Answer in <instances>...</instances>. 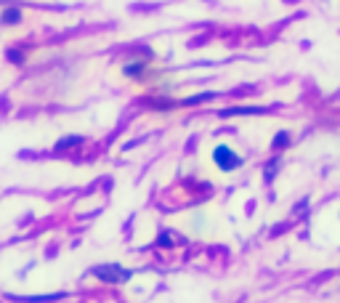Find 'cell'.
<instances>
[{"mask_svg": "<svg viewBox=\"0 0 340 303\" xmlns=\"http://www.w3.org/2000/svg\"><path fill=\"white\" fill-rule=\"evenodd\" d=\"M90 274L96 279H101V282H109V285H122V282H131L133 279V271L120 266V263H99L90 269Z\"/></svg>", "mask_w": 340, "mask_h": 303, "instance_id": "6da1fadb", "label": "cell"}, {"mask_svg": "<svg viewBox=\"0 0 340 303\" xmlns=\"http://www.w3.org/2000/svg\"><path fill=\"white\" fill-rule=\"evenodd\" d=\"M213 162H215V165L224 170V173H229V170H237V168L242 165V157L237 155V152H231L229 146L221 144V146L213 149Z\"/></svg>", "mask_w": 340, "mask_h": 303, "instance_id": "7a4b0ae2", "label": "cell"}, {"mask_svg": "<svg viewBox=\"0 0 340 303\" xmlns=\"http://www.w3.org/2000/svg\"><path fill=\"white\" fill-rule=\"evenodd\" d=\"M266 107H234V109H224L221 117H234V114H263Z\"/></svg>", "mask_w": 340, "mask_h": 303, "instance_id": "3957f363", "label": "cell"}, {"mask_svg": "<svg viewBox=\"0 0 340 303\" xmlns=\"http://www.w3.org/2000/svg\"><path fill=\"white\" fill-rule=\"evenodd\" d=\"M0 21H3V24H19V21H21V11L19 8H6L3 14H0Z\"/></svg>", "mask_w": 340, "mask_h": 303, "instance_id": "277c9868", "label": "cell"}, {"mask_svg": "<svg viewBox=\"0 0 340 303\" xmlns=\"http://www.w3.org/2000/svg\"><path fill=\"white\" fill-rule=\"evenodd\" d=\"M80 144H83V136H64L61 141L56 144V149L64 152V149H69V146H80Z\"/></svg>", "mask_w": 340, "mask_h": 303, "instance_id": "5b68a950", "label": "cell"}, {"mask_svg": "<svg viewBox=\"0 0 340 303\" xmlns=\"http://www.w3.org/2000/svg\"><path fill=\"white\" fill-rule=\"evenodd\" d=\"M144 62H131V64H125L122 67V72L128 75V77H138V75H144Z\"/></svg>", "mask_w": 340, "mask_h": 303, "instance_id": "8992f818", "label": "cell"}, {"mask_svg": "<svg viewBox=\"0 0 340 303\" xmlns=\"http://www.w3.org/2000/svg\"><path fill=\"white\" fill-rule=\"evenodd\" d=\"M279 165H282V160H279V157H274L271 162H268V165H266V181H274V176H276Z\"/></svg>", "mask_w": 340, "mask_h": 303, "instance_id": "52a82bcc", "label": "cell"}, {"mask_svg": "<svg viewBox=\"0 0 340 303\" xmlns=\"http://www.w3.org/2000/svg\"><path fill=\"white\" fill-rule=\"evenodd\" d=\"M210 99H215V93H199V96H192V99H183L181 104H183V107H192V104H199V101H210Z\"/></svg>", "mask_w": 340, "mask_h": 303, "instance_id": "ba28073f", "label": "cell"}, {"mask_svg": "<svg viewBox=\"0 0 340 303\" xmlns=\"http://www.w3.org/2000/svg\"><path fill=\"white\" fill-rule=\"evenodd\" d=\"M6 59H8V62H14V64H24V51L8 48V51H6Z\"/></svg>", "mask_w": 340, "mask_h": 303, "instance_id": "9c48e42d", "label": "cell"}, {"mask_svg": "<svg viewBox=\"0 0 340 303\" xmlns=\"http://www.w3.org/2000/svg\"><path fill=\"white\" fill-rule=\"evenodd\" d=\"M287 144H290V133H287V131L276 133V136H274V141H271V146H274V149H285Z\"/></svg>", "mask_w": 340, "mask_h": 303, "instance_id": "30bf717a", "label": "cell"}, {"mask_svg": "<svg viewBox=\"0 0 340 303\" xmlns=\"http://www.w3.org/2000/svg\"><path fill=\"white\" fill-rule=\"evenodd\" d=\"M170 242H173V239H170V234H162V237H160V245H162V248H168Z\"/></svg>", "mask_w": 340, "mask_h": 303, "instance_id": "8fae6325", "label": "cell"}]
</instances>
